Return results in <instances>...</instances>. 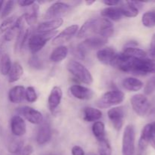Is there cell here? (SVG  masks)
Listing matches in <instances>:
<instances>
[{
	"label": "cell",
	"mask_w": 155,
	"mask_h": 155,
	"mask_svg": "<svg viewBox=\"0 0 155 155\" xmlns=\"http://www.w3.org/2000/svg\"><path fill=\"white\" fill-rule=\"evenodd\" d=\"M111 66L117 68L122 72L135 75L146 76L155 74V60L134 58L125 55L123 53L117 54Z\"/></svg>",
	"instance_id": "obj_1"
},
{
	"label": "cell",
	"mask_w": 155,
	"mask_h": 155,
	"mask_svg": "<svg viewBox=\"0 0 155 155\" xmlns=\"http://www.w3.org/2000/svg\"><path fill=\"white\" fill-rule=\"evenodd\" d=\"M68 71L81 83L90 85L93 82V77L90 71L83 64L77 61H70L67 65Z\"/></svg>",
	"instance_id": "obj_2"
},
{
	"label": "cell",
	"mask_w": 155,
	"mask_h": 155,
	"mask_svg": "<svg viewBox=\"0 0 155 155\" xmlns=\"http://www.w3.org/2000/svg\"><path fill=\"white\" fill-rule=\"evenodd\" d=\"M57 31L50 32V33H37L35 34H31L29 38L27 46L29 50L33 54H36L39 52L45 45L47 42L51 39H54Z\"/></svg>",
	"instance_id": "obj_3"
},
{
	"label": "cell",
	"mask_w": 155,
	"mask_h": 155,
	"mask_svg": "<svg viewBox=\"0 0 155 155\" xmlns=\"http://www.w3.org/2000/svg\"><path fill=\"white\" fill-rule=\"evenodd\" d=\"M125 94L120 90H111L103 94L98 99L96 105L99 108H109L118 105L124 101Z\"/></svg>",
	"instance_id": "obj_4"
},
{
	"label": "cell",
	"mask_w": 155,
	"mask_h": 155,
	"mask_svg": "<svg viewBox=\"0 0 155 155\" xmlns=\"http://www.w3.org/2000/svg\"><path fill=\"white\" fill-rule=\"evenodd\" d=\"M107 42V39L99 36L87 38L78 45L77 52H78L79 57L83 59L88 50H95L98 49V48L101 49Z\"/></svg>",
	"instance_id": "obj_5"
},
{
	"label": "cell",
	"mask_w": 155,
	"mask_h": 155,
	"mask_svg": "<svg viewBox=\"0 0 155 155\" xmlns=\"http://www.w3.org/2000/svg\"><path fill=\"white\" fill-rule=\"evenodd\" d=\"M136 132L133 125L129 124L125 127L122 139V154L133 155L135 153Z\"/></svg>",
	"instance_id": "obj_6"
},
{
	"label": "cell",
	"mask_w": 155,
	"mask_h": 155,
	"mask_svg": "<svg viewBox=\"0 0 155 155\" xmlns=\"http://www.w3.org/2000/svg\"><path fill=\"white\" fill-rule=\"evenodd\" d=\"M132 107L137 115L145 117L151 110V104L145 95L137 94L133 95L130 99Z\"/></svg>",
	"instance_id": "obj_7"
},
{
	"label": "cell",
	"mask_w": 155,
	"mask_h": 155,
	"mask_svg": "<svg viewBox=\"0 0 155 155\" xmlns=\"http://www.w3.org/2000/svg\"><path fill=\"white\" fill-rule=\"evenodd\" d=\"M114 27L111 21L105 18H95L93 33H96L98 36L108 39L114 34Z\"/></svg>",
	"instance_id": "obj_8"
},
{
	"label": "cell",
	"mask_w": 155,
	"mask_h": 155,
	"mask_svg": "<svg viewBox=\"0 0 155 155\" xmlns=\"http://www.w3.org/2000/svg\"><path fill=\"white\" fill-rule=\"evenodd\" d=\"M70 8H71L70 5L67 3L63 2H56L47 9L44 15V18L48 20L61 18V16L64 15L69 11Z\"/></svg>",
	"instance_id": "obj_9"
},
{
	"label": "cell",
	"mask_w": 155,
	"mask_h": 155,
	"mask_svg": "<svg viewBox=\"0 0 155 155\" xmlns=\"http://www.w3.org/2000/svg\"><path fill=\"white\" fill-rule=\"evenodd\" d=\"M18 111L20 114L23 115V117L30 124L38 125L43 122V116L41 112L33 107L24 106L18 108Z\"/></svg>",
	"instance_id": "obj_10"
},
{
	"label": "cell",
	"mask_w": 155,
	"mask_h": 155,
	"mask_svg": "<svg viewBox=\"0 0 155 155\" xmlns=\"http://www.w3.org/2000/svg\"><path fill=\"white\" fill-rule=\"evenodd\" d=\"M79 27L77 24L71 25L62 30L58 35L55 36V37L52 40V45H63V44L66 43L68 41L71 40L78 32Z\"/></svg>",
	"instance_id": "obj_11"
},
{
	"label": "cell",
	"mask_w": 155,
	"mask_h": 155,
	"mask_svg": "<svg viewBox=\"0 0 155 155\" xmlns=\"http://www.w3.org/2000/svg\"><path fill=\"white\" fill-rule=\"evenodd\" d=\"M107 117L117 131H120L124 126L125 112L123 107H114L107 111Z\"/></svg>",
	"instance_id": "obj_12"
},
{
	"label": "cell",
	"mask_w": 155,
	"mask_h": 155,
	"mask_svg": "<svg viewBox=\"0 0 155 155\" xmlns=\"http://www.w3.org/2000/svg\"><path fill=\"white\" fill-rule=\"evenodd\" d=\"M51 128L48 121H43L40 124L36 134V142L38 145H43L48 143L51 139Z\"/></svg>",
	"instance_id": "obj_13"
},
{
	"label": "cell",
	"mask_w": 155,
	"mask_h": 155,
	"mask_svg": "<svg viewBox=\"0 0 155 155\" xmlns=\"http://www.w3.org/2000/svg\"><path fill=\"white\" fill-rule=\"evenodd\" d=\"M70 92L74 98L80 100H89L94 95V92L92 89L80 85L71 86L70 87Z\"/></svg>",
	"instance_id": "obj_14"
},
{
	"label": "cell",
	"mask_w": 155,
	"mask_h": 155,
	"mask_svg": "<svg viewBox=\"0 0 155 155\" xmlns=\"http://www.w3.org/2000/svg\"><path fill=\"white\" fill-rule=\"evenodd\" d=\"M11 130L16 137L23 136L27 132V125L24 120L19 115H15L11 120Z\"/></svg>",
	"instance_id": "obj_15"
},
{
	"label": "cell",
	"mask_w": 155,
	"mask_h": 155,
	"mask_svg": "<svg viewBox=\"0 0 155 155\" xmlns=\"http://www.w3.org/2000/svg\"><path fill=\"white\" fill-rule=\"evenodd\" d=\"M117 54L116 51L112 48H104L97 51L96 57L102 64L111 66Z\"/></svg>",
	"instance_id": "obj_16"
},
{
	"label": "cell",
	"mask_w": 155,
	"mask_h": 155,
	"mask_svg": "<svg viewBox=\"0 0 155 155\" xmlns=\"http://www.w3.org/2000/svg\"><path fill=\"white\" fill-rule=\"evenodd\" d=\"M62 96H63V92L61 88L59 86H54L51 89L48 98V108L51 112L54 111L58 107L61 101Z\"/></svg>",
	"instance_id": "obj_17"
},
{
	"label": "cell",
	"mask_w": 155,
	"mask_h": 155,
	"mask_svg": "<svg viewBox=\"0 0 155 155\" xmlns=\"http://www.w3.org/2000/svg\"><path fill=\"white\" fill-rule=\"evenodd\" d=\"M63 23L64 21L62 18L48 20L39 24L36 28V31L37 33H50V32L55 31V30L59 28L63 24Z\"/></svg>",
	"instance_id": "obj_18"
},
{
	"label": "cell",
	"mask_w": 155,
	"mask_h": 155,
	"mask_svg": "<svg viewBox=\"0 0 155 155\" xmlns=\"http://www.w3.org/2000/svg\"><path fill=\"white\" fill-rule=\"evenodd\" d=\"M25 98V88L23 86H15L9 90L8 99L13 104L22 102Z\"/></svg>",
	"instance_id": "obj_19"
},
{
	"label": "cell",
	"mask_w": 155,
	"mask_h": 155,
	"mask_svg": "<svg viewBox=\"0 0 155 155\" xmlns=\"http://www.w3.org/2000/svg\"><path fill=\"white\" fill-rule=\"evenodd\" d=\"M102 117V113L99 109L92 107H86L83 109V120L86 122H96Z\"/></svg>",
	"instance_id": "obj_20"
},
{
	"label": "cell",
	"mask_w": 155,
	"mask_h": 155,
	"mask_svg": "<svg viewBox=\"0 0 155 155\" xmlns=\"http://www.w3.org/2000/svg\"><path fill=\"white\" fill-rule=\"evenodd\" d=\"M151 128H152V124H148L145 125L142 130L139 141V149L140 152H144L148 148Z\"/></svg>",
	"instance_id": "obj_21"
},
{
	"label": "cell",
	"mask_w": 155,
	"mask_h": 155,
	"mask_svg": "<svg viewBox=\"0 0 155 155\" xmlns=\"http://www.w3.org/2000/svg\"><path fill=\"white\" fill-rule=\"evenodd\" d=\"M101 15L105 19L114 21H119L123 17L120 9L117 6L116 7L105 8L101 12Z\"/></svg>",
	"instance_id": "obj_22"
},
{
	"label": "cell",
	"mask_w": 155,
	"mask_h": 155,
	"mask_svg": "<svg viewBox=\"0 0 155 155\" xmlns=\"http://www.w3.org/2000/svg\"><path fill=\"white\" fill-rule=\"evenodd\" d=\"M119 8L123 16H126L127 18H135L139 15V10L136 7L133 1L120 2V6Z\"/></svg>",
	"instance_id": "obj_23"
},
{
	"label": "cell",
	"mask_w": 155,
	"mask_h": 155,
	"mask_svg": "<svg viewBox=\"0 0 155 155\" xmlns=\"http://www.w3.org/2000/svg\"><path fill=\"white\" fill-rule=\"evenodd\" d=\"M68 52L69 51H68V47L65 45H59L51 51L49 56L50 61L54 63H59L66 58Z\"/></svg>",
	"instance_id": "obj_24"
},
{
	"label": "cell",
	"mask_w": 155,
	"mask_h": 155,
	"mask_svg": "<svg viewBox=\"0 0 155 155\" xmlns=\"http://www.w3.org/2000/svg\"><path fill=\"white\" fill-rule=\"evenodd\" d=\"M123 86L130 92H138L142 89L144 84L140 80L135 77H127L123 80Z\"/></svg>",
	"instance_id": "obj_25"
},
{
	"label": "cell",
	"mask_w": 155,
	"mask_h": 155,
	"mask_svg": "<svg viewBox=\"0 0 155 155\" xmlns=\"http://www.w3.org/2000/svg\"><path fill=\"white\" fill-rule=\"evenodd\" d=\"M24 74V69L19 62L16 61L12 65L8 74V82L10 83H15L21 79Z\"/></svg>",
	"instance_id": "obj_26"
},
{
	"label": "cell",
	"mask_w": 155,
	"mask_h": 155,
	"mask_svg": "<svg viewBox=\"0 0 155 155\" xmlns=\"http://www.w3.org/2000/svg\"><path fill=\"white\" fill-rule=\"evenodd\" d=\"M95 21V18H91L83 24V26L80 27V30H78V33H77V37L79 39L87 37L91 33H93Z\"/></svg>",
	"instance_id": "obj_27"
},
{
	"label": "cell",
	"mask_w": 155,
	"mask_h": 155,
	"mask_svg": "<svg viewBox=\"0 0 155 155\" xmlns=\"http://www.w3.org/2000/svg\"><path fill=\"white\" fill-rule=\"evenodd\" d=\"M122 53L129 57L138 59L146 58L147 55H148L146 51H144L142 48H138V47H126Z\"/></svg>",
	"instance_id": "obj_28"
},
{
	"label": "cell",
	"mask_w": 155,
	"mask_h": 155,
	"mask_svg": "<svg viewBox=\"0 0 155 155\" xmlns=\"http://www.w3.org/2000/svg\"><path fill=\"white\" fill-rule=\"evenodd\" d=\"M92 133L98 142L105 139V126L101 121H96L92 125Z\"/></svg>",
	"instance_id": "obj_29"
},
{
	"label": "cell",
	"mask_w": 155,
	"mask_h": 155,
	"mask_svg": "<svg viewBox=\"0 0 155 155\" xmlns=\"http://www.w3.org/2000/svg\"><path fill=\"white\" fill-rule=\"evenodd\" d=\"M38 14H39V5L35 2L32 5V12L24 14V21L29 25H33L37 21Z\"/></svg>",
	"instance_id": "obj_30"
},
{
	"label": "cell",
	"mask_w": 155,
	"mask_h": 155,
	"mask_svg": "<svg viewBox=\"0 0 155 155\" xmlns=\"http://www.w3.org/2000/svg\"><path fill=\"white\" fill-rule=\"evenodd\" d=\"M12 61L8 54H3L0 58V71L2 75H8L9 71L12 68Z\"/></svg>",
	"instance_id": "obj_31"
},
{
	"label": "cell",
	"mask_w": 155,
	"mask_h": 155,
	"mask_svg": "<svg viewBox=\"0 0 155 155\" xmlns=\"http://www.w3.org/2000/svg\"><path fill=\"white\" fill-rule=\"evenodd\" d=\"M24 148V141L21 139H13L8 145V151L11 154H16Z\"/></svg>",
	"instance_id": "obj_32"
},
{
	"label": "cell",
	"mask_w": 155,
	"mask_h": 155,
	"mask_svg": "<svg viewBox=\"0 0 155 155\" xmlns=\"http://www.w3.org/2000/svg\"><path fill=\"white\" fill-rule=\"evenodd\" d=\"M142 22L145 27L151 28L155 27V11H149L142 15Z\"/></svg>",
	"instance_id": "obj_33"
},
{
	"label": "cell",
	"mask_w": 155,
	"mask_h": 155,
	"mask_svg": "<svg viewBox=\"0 0 155 155\" xmlns=\"http://www.w3.org/2000/svg\"><path fill=\"white\" fill-rule=\"evenodd\" d=\"M98 145V151L99 155H111L112 148L110 144L107 139L99 141Z\"/></svg>",
	"instance_id": "obj_34"
},
{
	"label": "cell",
	"mask_w": 155,
	"mask_h": 155,
	"mask_svg": "<svg viewBox=\"0 0 155 155\" xmlns=\"http://www.w3.org/2000/svg\"><path fill=\"white\" fill-rule=\"evenodd\" d=\"M17 18L15 16H12L11 18H5L4 21L2 22V24H0V35L4 34L8 30H10L12 27L15 24V21H16Z\"/></svg>",
	"instance_id": "obj_35"
},
{
	"label": "cell",
	"mask_w": 155,
	"mask_h": 155,
	"mask_svg": "<svg viewBox=\"0 0 155 155\" xmlns=\"http://www.w3.org/2000/svg\"><path fill=\"white\" fill-rule=\"evenodd\" d=\"M25 98L30 103L36 102L37 101L38 95L33 86H28L25 89Z\"/></svg>",
	"instance_id": "obj_36"
},
{
	"label": "cell",
	"mask_w": 155,
	"mask_h": 155,
	"mask_svg": "<svg viewBox=\"0 0 155 155\" xmlns=\"http://www.w3.org/2000/svg\"><path fill=\"white\" fill-rule=\"evenodd\" d=\"M28 64L32 68H34V69L39 70L43 68V63H42V60L36 54H33L30 58Z\"/></svg>",
	"instance_id": "obj_37"
},
{
	"label": "cell",
	"mask_w": 155,
	"mask_h": 155,
	"mask_svg": "<svg viewBox=\"0 0 155 155\" xmlns=\"http://www.w3.org/2000/svg\"><path fill=\"white\" fill-rule=\"evenodd\" d=\"M14 7H15V2L14 1H8L5 3L4 8L2 9V12L1 18L5 19V18H7V17L12 13V12L13 11Z\"/></svg>",
	"instance_id": "obj_38"
},
{
	"label": "cell",
	"mask_w": 155,
	"mask_h": 155,
	"mask_svg": "<svg viewBox=\"0 0 155 155\" xmlns=\"http://www.w3.org/2000/svg\"><path fill=\"white\" fill-rule=\"evenodd\" d=\"M155 90V77L151 78L149 81L147 83L145 87V93L146 95H151Z\"/></svg>",
	"instance_id": "obj_39"
},
{
	"label": "cell",
	"mask_w": 155,
	"mask_h": 155,
	"mask_svg": "<svg viewBox=\"0 0 155 155\" xmlns=\"http://www.w3.org/2000/svg\"><path fill=\"white\" fill-rule=\"evenodd\" d=\"M33 152V148L32 145H26L25 147L23 148V149L21 151H20L19 152L16 153V154L13 155H31Z\"/></svg>",
	"instance_id": "obj_40"
},
{
	"label": "cell",
	"mask_w": 155,
	"mask_h": 155,
	"mask_svg": "<svg viewBox=\"0 0 155 155\" xmlns=\"http://www.w3.org/2000/svg\"><path fill=\"white\" fill-rule=\"evenodd\" d=\"M71 154H72V155H85V151L80 146L75 145L72 148Z\"/></svg>",
	"instance_id": "obj_41"
},
{
	"label": "cell",
	"mask_w": 155,
	"mask_h": 155,
	"mask_svg": "<svg viewBox=\"0 0 155 155\" xmlns=\"http://www.w3.org/2000/svg\"><path fill=\"white\" fill-rule=\"evenodd\" d=\"M149 144L152 146L153 148L155 149V129L152 124V128H151V133L149 137Z\"/></svg>",
	"instance_id": "obj_42"
},
{
	"label": "cell",
	"mask_w": 155,
	"mask_h": 155,
	"mask_svg": "<svg viewBox=\"0 0 155 155\" xmlns=\"http://www.w3.org/2000/svg\"><path fill=\"white\" fill-rule=\"evenodd\" d=\"M149 55L151 58V59L155 60V36L153 39L152 42H151V48L149 49Z\"/></svg>",
	"instance_id": "obj_43"
},
{
	"label": "cell",
	"mask_w": 155,
	"mask_h": 155,
	"mask_svg": "<svg viewBox=\"0 0 155 155\" xmlns=\"http://www.w3.org/2000/svg\"><path fill=\"white\" fill-rule=\"evenodd\" d=\"M120 2H121L120 1H114V0H112V1H107V0L102 1V3H104L105 5L110 6V7H116L118 5L120 4Z\"/></svg>",
	"instance_id": "obj_44"
},
{
	"label": "cell",
	"mask_w": 155,
	"mask_h": 155,
	"mask_svg": "<svg viewBox=\"0 0 155 155\" xmlns=\"http://www.w3.org/2000/svg\"><path fill=\"white\" fill-rule=\"evenodd\" d=\"M36 2L34 1H23V0H20L18 1V4L21 7H27V6H32Z\"/></svg>",
	"instance_id": "obj_45"
},
{
	"label": "cell",
	"mask_w": 155,
	"mask_h": 155,
	"mask_svg": "<svg viewBox=\"0 0 155 155\" xmlns=\"http://www.w3.org/2000/svg\"><path fill=\"white\" fill-rule=\"evenodd\" d=\"M95 2V1H90V0L89 1V0H87V1H86V2L85 3H86V5L87 6H90V5H92V4H94Z\"/></svg>",
	"instance_id": "obj_46"
},
{
	"label": "cell",
	"mask_w": 155,
	"mask_h": 155,
	"mask_svg": "<svg viewBox=\"0 0 155 155\" xmlns=\"http://www.w3.org/2000/svg\"><path fill=\"white\" fill-rule=\"evenodd\" d=\"M4 3H5L4 1H2V0H0V10H1L2 8V6H3V5H4Z\"/></svg>",
	"instance_id": "obj_47"
},
{
	"label": "cell",
	"mask_w": 155,
	"mask_h": 155,
	"mask_svg": "<svg viewBox=\"0 0 155 155\" xmlns=\"http://www.w3.org/2000/svg\"><path fill=\"white\" fill-rule=\"evenodd\" d=\"M153 126H154V129H155V123H153Z\"/></svg>",
	"instance_id": "obj_48"
},
{
	"label": "cell",
	"mask_w": 155,
	"mask_h": 155,
	"mask_svg": "<svg viewBox=\"0 0 155 155\" xmlns=\"http://www.w3.org/2000/svg\"><path fill=\"white\" fill-rule=\"evenodd\" d=\"M0 84H1V81H0Z\"/></svg>",
	"instance_id": "obj_49"
},
{
	"label": "cell",
	"mask_w": 155,
	"mask_h": 155,
	"mask_svg": "<svg viewBox=\"0 0 155 155\" xmlns=\"http://www.w3.org/2000/svg\"><path fill=\"white\" fill-rule=\"evenodd\" d=\"M138 155H142V154H138Z\"/></svg>",
	"instance_id": "obj_50"
}]
</instances>
